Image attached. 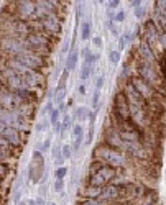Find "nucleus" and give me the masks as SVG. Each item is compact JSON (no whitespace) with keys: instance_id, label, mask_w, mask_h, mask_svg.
I'll use <instances>...</instances> for the list:
<instances>
[{"instance_id":"1","label":"nucleus","mask_w":166,"mask_h":205,"mask_svg":"<svg viewBox=\"0 0 166 205\" xmlns=\"http://www.w3.org/2000/svg\"><path fill=\"white\" fill-rule=\"evenodd\" d=\"M115 177V169L110 168L107 164H102L100 161H95L94 162V168L91 166V179L89 184L95 187H104L105 184H109L112 179Z\"/></svg>"},{"instance_id":"2","label":"nucleus","mask_w":166,"mask_h":205,"mask_svg":"<svg viewBox=\"0 0 166 205\" xmlns=\"http://www.w3.org/2000/svg\"><path fill=\"white\" fill-rule=\"evenodd\" d=\"M95 158L102 162V164H107L110 168H115V166H122L125 164V158L123 154L118 151L117 148L112 146H99L97 151H95Z\"/></svg>"},{"instance_id":"3","label":"nucleus","mask_w":166,"mask_h":205,"mask_svg":"<svg viewBox=\"0 0 166 205\" xmlns=\"http://www.w3.org/2000/svg\"><path fill=\"white\" fill-rule=\"evenodd\" d=\"M115 113L118 115L120 120H127L130 118V107H128V100H127V95L123 92H118L115 95Z\"/></svg>"},{"instance_id":"4","label":"nucleus","mask_w":166,"mask_h":205,"mask_svg":"<svg viewBox=\"0 0 166 205\" xmlns=\"http://www.w3.org/2000/svg\"><path fill=\"white\" fill-rule=\"evenodd\" d=\"M130 84L133 85V89H135L137 92H138V95L142 97L143 100H145V99H150V97H151V94H153V90H151V87H150V85H148L146 82L143 81L142 77H133Z\"/></svg>"},{"instance_id":"5","label":"nucleus","mask_w":166,"mask_h":205,"mask_svg":"<svg viewBox=\"0 0 166 205\" xmlns=\"http://www.w3.org/2000/svg\"><path fill=\"white\" fill-rule=\"evenodd\" d=\"M41 26H43L45 31H48V33L59 34V31H61V20H58L56 16L49 15L46 18L41 20Z\"/></svg>"},{"instance_id":"6","label":"nucleus","mask_w":166,"mask_h":205,"mask_svg":"<svg viewBox=\"0 0 166 205\" xmlns=\"http://www.w3.org/2000/svg\"><path fill=\"white\" fill-rule=\"evenodd\" d=\"M100 194H102V189H100V187L91 186V184H87V186L82 189V195L87 197V199H97Z\"/></svg>"},{"instance_id":"7","label":"nucleus","mask_w":166,"mask_h":205,"mask_svg":"<svg viewBox=\"0 0 166 205\" xmlns=\"http://www.w3.org/2000/svg\"><path fill=\"white\" fill-rule=\"evenodd\" d=\"M77 58H79V54L74 51V53L69 54L68 61H66V71H72L74 67H76V62H77Z\"/></svg>"},{"instance_id":"8","label":"nucleus","mask_w":166,"mask_h":205,"mask_svg":"<svg viewBox=\"0 0 166 205\" xmlns=\"http://www.w3.org/2000/svg\"><path fill=\"white\" fill-rule=\"evenodd\" d=\"M92 71H94V69H92V66L84 64V66H82V71H81V79H82V81H86V79L91 76V72H92Z\"/></svg>"},{"instance_id":"9","label":"nucleus","mask_w":166,"mask_h":205,"mask_svg":"<svg viewBox=\"0 0 166 205\" xmlns=\"http://www.w3.org/2000/svg\"><path fill=\"white\" fill-rule=\"evenodd\" d=\"M59 110L58 108H53V112H51V115H49V121H51L53 125H56V123H59Z\"/></svg>"},{"instance_id":"10","label":"nucleus","mask_w":166,"mask_h":205,"mask_svg":"<svg viewBox=\"0 0 166 205\" xmlns=\"http://www.w3.org/2000/svg\"><path fill=\"white\" fill-rule=\"evenodd\" d=\"M91 36V23H84L82 25V40H87Z\"/></svg>"},{"instance_id":"11","label":"nucleus","mask_w":166,"mask_h":205,"mask_svg":"<svg viewBox=\"0 0 166 205\" xmlns=\"http://www.w3.org/2000/svg\"><path fill=\"white\" fill-rule=\"evenodd\" d=\"M61 151H63V158H71V154H72V149H71V146L69 144H64V146L61 148Z\"/></svg>"},{"instance_id":"12","label":"nucleus","mask_w":166,"mask_h":205,"mask_svg":"<svg viewBox=\"0 0 166 205\" xmlns=\"http://www.w3.org/2000/svg\"><path fill=\"white\" fill-rule=\"evenodd\" d=\"M99 59V54H87V58H86V62H84V64H89V66H92L95 61H97Z\"/></svg>"},{"instance_id":"13","label":"nucleus","mask_w":166,"mask_h":205,"mask_svg":"<svg viewBox=\"0 0 166 205\" xmlns=\"http://www.w3.org/2000/svg\"><path fill=\"white\" fill-rule=\"evenodd\" d=\"M76 117L79 118V120H84V118L87 117V110L84 108V107H81V108H77V110H76Z\"/></svg>"},{"instance_id":"14","label":"nucleus","mask_w":166,"mask_h":205,"mask_svg":"<svg viewBox=\"0 0 166 205\" xmlns=\"http://www.w3.org/2000/svg\"><path fill=\"white\" fill-rule=\"evenodd\" d=\"M66 174H68V168H59V169H58V171H56V172H54V176H56V177H58V179H59V180H63V177H64Z\"/></svg>"},{"instance_id":"15","label":"nucleus","mask_w":166,"mask_h":205,"mask_svg":"<svg viewBox=\"0 0 166 205\" xmlns=\"http://www.w3.org/2000/svg\"><path fill=\"white\" fill-rule=\"evenodd\" d=\"M110 62H114V64H117V62L120 61V51H112L110 53Z\"/></svg>"},{"instance_id":"16","label":"nucleus","mask_w":166,"mask_h":205,"mask_svg":"<svg viewBox=\"0 0 166 205\" xmlns=\"http://www.w3.org/2000/svg\"><path fill=\"white\" fill-rule=\"evenodd\" d=\"M79 205H104L99 199H87L86 202H81Z\"/></svg>"},{"instance_id":"17","label":"nucleus","mask_w":166,"mask_h":205,"mask_svg":"<svg viewBox=\"0 0 166 205\" xmlns=\"http://www.w3.org/2000/svg\"><path fill=\"white\" fill-rule=\"evenodd\" d=\"M66 99V90H58V95H56V102L61 103Z\"/></svg>"},{"instance_id":"18","label":"nucleus","mask_w":166,"mask_h":205,"mask_svg":"<svg viewBox=\"0 0 166 205\" xmlns=\"http://www.w3.org/2000/svg\"><path fill=\"white\" fill-rule=\"evenodd\" d=\"M123 18H125V13L120 10V12L115 13V16H114V22H123Z\"/></svg>"},{"instance_id":"19","label":"nucleus","mask_w":166,"mask_h":205,"mask_svg":"<svg viewBox=\"0 0 166 205\" xmlns=\"http://www.w3.org/2000/svg\"><path fill=\"white\" fill-rule=\"evenodd\" d=\"M63 187H64V182L58 179V180L54 182V186H53V189H54V190H58V192H59V190H63Z\"/></svg>"},{"instance_id":"20","label":"nucleus","mask_w":166,"mask_h":205,"mask_svg":"<svg viewBox=\"0 0 166 205\" xmlns=\"http://www.w3.org/2000/svg\"><path fill=\"white\" fill-rule=\"evenodd\" d=\"M69 126H71V117H66L64 121L61 123V128H63V130H66V128H69Z\"/></svg>"},{"instance_id":"21","label":"nucleus","mask_w":166,"mask_h":205,"mask_svg":"<svg viewBox=\"0 0 166 205\" xmlns=\"http://www.w3.org/2000/svg\"><path fill=\"white\" fill-rule=\"evenodd\" d=\"M84 133V130H82V126H81L79 123L74 126V136H79V135H82Z\"/></svg>"},{"instance_id":"22","label":"nucleus","mask_w":166,"mask_h":205,"mask_svg":"<svg viewBox=\"0 0 166 205\" xmlns=\"http://www.w3.org/2000/svg\"><path fill=\"white\" fill-rule=\"evenodd\" d=\"M135 15L138 16V18H142V16H145V8H143V7H137Z\"/></svg>"},{"instance_id":"23","label":"nucleus","mask_w":166,"mask_h":205,"mask_svg":"<svg viewBox=\"0 0 166 205\" xmlns=\"http://www.w3.org/2000/svg\"><path fill=\"white\" fill-rule=\"evenodd\" d=\"M99 90H95V94H94V99H92V105H94V108H97V105H99Z\"/></svg>"},{"instance_id":"24","label":"nucleus","mask_w":166,"mask_h":205,"mask_svg":"<svg viewBox=\"0 0 166 205\" xmlns=\"http://www.w3.org/2000/svg\"><path fill=\"white\" fill-rule=\"evenodd\" d=\"M125 44H127L125 38H123V36H120V38H118V51H120V49H123V48H125Z\"/></svg>"},{"instance_id":"25","label":"nucleus","mask_w":166,"mask_h":205,"mask_svg":"<svg viewBox=\"0 0 166 205\" xmlns=\"http://www.w3.org/2000/svg\"><path fill=\"white\" fill-rule=\"evenodd\" d=\"M102 85H104V77H99V79H97V82H95V89L100 90V89H102Z\"/></svg>"},{"instance_id":"26","label":"nucleus","mask_w":166,"mask_h":205,"mask_svg":"<svg viewBox=\"0 0 166 205\" xmlns=\"http://www.w3.org/2000/svg\"><path fill=\"white\" fill-rule=\"evenodd\" d=\"M109 5H110V8H115L117 5H120V2H118V0H114V2H110Z\"/></svg>"},{"instance_id":"27","label":"nucleus","mask_w":166,"mask_h":205,"mask_svg":"<svg viewBox=\"0 0 166 205\" xmlns=\"http://www.w3.org/2000/svg\"><path fill=\"white\" fill-rule=\"evenodd\" d=\"M36 205H45V202H43L41 197H38V199H36Z\"/></svg>"},{"instance_id":"28","label":"nucleus","mask_w":166,"mask_h":205,"mask_svg":"<svg viewBox=\"0 0 166 205\" xmlns=\"http://www.w3.org/2000/svg\"><path fill=\"white\" fill-rule=\"evenodd\" d=\"M100 43H102V40H100V38H94V44H97V46H99Z\"/></svg>"},{"instance_id":"29","label":"nucleus","mask_w":166,"mask_h":205,"mask_svg":"<svg viewBox=\"0 0 166 205\" xmlns=\"http://www.w3.org/2000/svg\"><path fill=\"white\" fill-rule=\"evenodd\" d=\"M28 204H30V205H36V200H30Z\"/></svg>"},{"instance_id":"30","label":"nucleus","mask_w":166,"mask_h":205,"mask_svg":"<svg viewBox=\"0 0 166 205\" xmlns=\"http://www.w3.org/2000/svg\"><path fill=\"white\" fill-rule=\"evenodd\" d=\"M48 205H56V204H54V202H49V204H48Z\"/></svg>"}]
</instances>
